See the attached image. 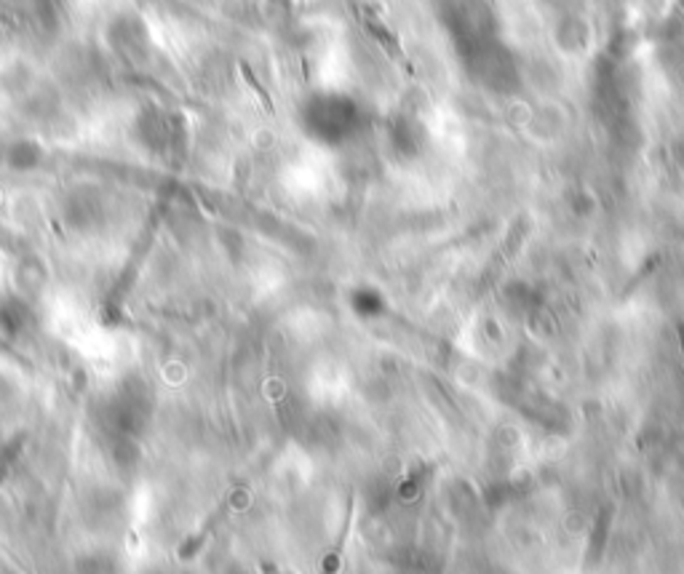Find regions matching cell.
Returning <instances> with one entry per match:
<instances>
[{
    "label": "cell",
    "instance_id": "1",
    "mask_svg": "<svg viewBox=\"0 0 684 574\" xmlns=\"http://www.w3.org/2000/svg\"><path fill=\"white\" fill-rule=\"evenodd\" d=\"M353 516H356V497H351V502H348V513H345V524H342V531H340V537H337V545L331 548V553L326 556V561H324V574L337 572V566H340V561H342V548H345V540H348V534H351Z\"/></svg>",
    "mask_w": 684,
    "mask_h": 574
},
{
    "label": "cell",
    "instance_id": "2",
    "mask_svg": "<svg viewBox=\"0 0 684 574\" xmlns=\"http://www.w3.org/2000/svg\"><path fill=\"white\" fill-rule=\"evenodd\" d=\"M679 342H682V353H684V326H679Z\"/></svg>",
    "mask_w": 684,
    "mask_h": 574
}]
</instances>
